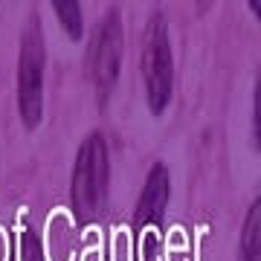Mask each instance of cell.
Wrapping results in <instances>:
<instances>
[{
    "mask_svg": "<svg viewBox=\"0 0 261 261\" xmlns=\"http://www.w3.org/2000/svg\"><path fill=\"white\" fill-rule=\"evenodd\" d=\"M142 82H145V99L154 116H163L174 93V56L168 41L166 18L154 12L145 23L142 38Z\"/></svg>",
    "mask_w": 261,
    "mask_h": 261,
    "instance_id": "3",
    "label": "cell"
},
{
    "mask_svg": "<svg viewBox=\"0 0 261 261\" xmlns=\"http://www.w3.org/2000/svg\"><path fill=\"white\" fill-rule=\"evenodd\" d=\"M111 189V151L99 130L87 134L75 151L73 180H70V206L79 224H93L102 215Z\"/></svg>",
    "mask_w": 261,
    "mask_h": 261,
    "instance_id": "1",
    "label": "cell"
},
{
    "mask_svg": "<svg viewBox=\"0 0 261 261\" xmlns=\"http://www.w3.org/2000/svg\"><path fill=\"white\" fill-rule=\"evenodd\" d=\"M238 261H261V200H252L241 226Z\"/></svg>",
    "mask_w": 261,
    "mask_h": 261,
    "instance_id": "6",
    "label": "cell"
},
{
    "mask_svg": "<svg viewBox=\"0 0 261 261\" xmlns=\"http://www.w3.org/2000/svg\"><path fill=\"white\" fill-rule=\"evenodd\" d=\"M252 113H255V119H252V128H255V145L261 148V84H255V105H252Z\"/></svg>",
    "mask_w": 261,
    "mask_h": 261,
    "instance_id": "9",
    "label": "cell"
},
{
    "mask_svg": "<svg viewBox=\"0 0 261 261\" xmlns=\"http://www.w3.org/2000/svg\"><path fill=\"white\" fill-rule=\"evenodd\" d=\"M168 195H171V177H168V168L163 163H154L148 168V177L142 183V192L137 197L134 206V241L140 250L142 261H157V238H160V226L166 218L168 209Z\"/></svg>",
    "mask_w": 261,
    "mask_h": 261,
    "instance_id": "4",
    "label": "cell"
},
{
    "mask_svg": "<svg viewBox=\"0 0 261 261\" xmlns=\"http://www.w3.org/2000/svg\"><path fill=\"white\" fill-rule=\"evenodd\" d=\"M122 49H125V29H122V15L119 9H111L99 23L87 53V64H90V79H93L96 102L99 108L111 102L116 82H119L122 70Z\"/></svg>",
    "mask_w": 261,
    "mask_h": 261,
    "instance_id": "5",
    "label": "cell"
},
{
    "mask_svg": "<svg viewBox=\"0 0 261 261\" xmlns=\"http://www.w3.org/2000/svg\"><path fill=\"white\" fill-rule=\"evenodd\" d=\"M44 70H47L44 23L32 12L18 49V113L23 128L29 130H35L44 119Z\"/></svg>",
    "mask_w": 261,
    "mask_h": 261,
    "instance_id": "2",
    "label": "cell"
},
{
    "mask_svg": "<svg viewBox=\"0 0 261 261\" xmlns=\"http://www.w3.org/2000/svg\"><path fill=\"white\" fill-rule=\"evenodd\" d=\"M53 9H56V18L61 23L70 41H82L84 35V15H82V3L75 0H53Z\"/></svg>",
    "mask_w": 261,
    "mask_h": 261,
    "instance_id": "7",
    "label": "cell"
},
{
    "mask_svg": "<svg viewBox=\"0 0 261 261\" xmlns=\"http://www.w3.org/2000/svg\"><path fill=\"white\" fill-rule=\"evenodd\" d=\"M12 261H47L44 258V244L38 238L32 226H23L15 238V250H12Z\"/></svg>",
    "mask_w": 261,
    "mask_h": 261,
    "instance_id": "8",
    "label": "cell"
}]
</instances>
